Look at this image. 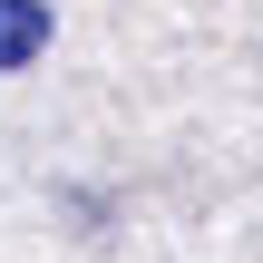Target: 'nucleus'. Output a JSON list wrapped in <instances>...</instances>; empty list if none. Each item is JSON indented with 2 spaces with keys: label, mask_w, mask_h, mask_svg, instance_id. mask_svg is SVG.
<instances>
[{
  "label": "nucleus",
  "mask_w": 263,
  "mask_h": 263,
  "mask_svg": "<svg viewBox=\"0 0 263 263\" xmlns=\"http://www.w3.org/2000/svg\"><path fill=\"white\" fill-rule=\"evenodd\" d=\"M49 49V0H0V68H29Z\"/></svg>",
  "instance_id": "1"
}]
</instances>
